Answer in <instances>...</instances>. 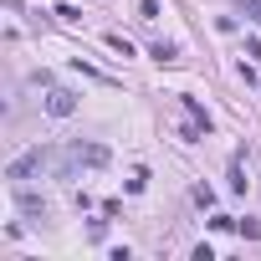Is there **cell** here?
<instances>
[{
	"label": "cell",
	"mask_w": 261,
	"mask_h": 261,
	"mask_svg": "<svg viewBox=\"0 0 261 261\" xmlns=\"http://www.w3.org/2000/svg\"><path fill=\"white\" fill-rule=\"evenodd\" d=\"M230 185H236V190H241V195H246V164H241V159H236V164H230Z\"/></svg>",
	"instance_id": "5"
},
{
	"label": "cell",
	"mask_w": 261,
	"mask_h": 261,
	"mask_svg": "<svg viewBox=\"0 0 261 261\" xmlns=\"http://www.w3.org/2000/svg\"><path fill=\"white\" fill-rule=\"evenodd\" d=\"M36 174H62V149H26L21 159L6 164V179H16V185H26Z\"/></svg>",
	"instance_id": "1"
},
{
	"label": "cell",
	"mask_w": 261,
	"mask_h": 261,
	"mask_svg": "<svg viewBox=\"0 0 261 261\" xmlns=\"http://www.w3.org/2000/svg\"><path fill=\"white\" fill-rule=\"evenodd\" d=\"M174 57H179V51H174L169 41H159V46H154V62H174Z\"/></svg>",
	"instance_id": "7"
},
{
	"label": "cell",
	"mask_w": 261,
	"mask_h": 261,
	"mask_svg": "<svg viewBox=\"0 0 261 261\" xmlns=\"http://www.w3.org/2000/svg\"><path fill=\"white\" fill-rule=\"evenodd\" d=\"M236 230H241L246 241H256V236H261V220H236Z\"/></svg>",
	"instance_id": "6"
},
{
	"label": "cell",
	"mask_w": 261,
	"mask_h": 261,
	"mask_svg": "<svg viewBox=\"0 0 261 261\" xmlns=\"http://www.w3.org/2000/svg\"><path fill=\"white\" fill-rule=\"evenodd\" d=\"M97 169V164H108V149L102 144H67L62 149V174H72V169Z\"/></svg>",
	"instance_id": "2"
},
{
	"label": "cell",
	"mask_w": 261,
	"mask_h": 261,
	"mask_svg": "<svg viewBox=\"0 0 261 261\" xmlns=\"http://www.w3.org/2000/svg\"><path fill=\"white\" fill-rule=\"evenodd\" d=\"M241 11H246V16H251V21L261 26V0H241Z\"/></svg>",
	"instance_id": "8"
},
{
	"label": "cell",
	"mask_w": 261,
	"mask_h": 261,
	"mask_svg": "<svg viewBox=\"0 0 261 261\" xmlns=\"http://www.w3.org/2000/svg\"><path fill=\"white\" fill-rule=\"evenodd\" d=\"M46 113H51V118H72V113H77V97H72L67 87H51V92H46Z\"/></svg>",
	"instance_id": "3"
},
{
	"label": "cell",
	"mask_w": 261,
	"mask_h": 261,
	"mask_svg": "<svg viewBox=\"0 0 261 261\" xmlns=\"http://www.w3.org/2000/svg\"><path fill=\"white\" fill-rule=\"evenodd\" d=\"M139 16H144V21H154V16H159V0H144V6H139Z\"/></svg>",
	"instance_id": "9"
},
{
	"label": "cell",
	"mask_w": 261,
	"mask_h": 261,
	"mask_svg": "<svg viewBox=\"0 0 261 261\" xmlns=\"http://www.w3.org/2000/svg\"><path fill=\"white\" fill-rule=\"evenodd\" d=\"M179 108L190 113V128H200V134H205V128H210V113H205V108H200L195 97H179Z\"/></svg>",
	"instance_id": "4"
}]
</instances>
